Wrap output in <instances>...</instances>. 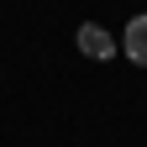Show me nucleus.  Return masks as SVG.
<instances>
[{
    "label": "nucleus",
    "instance_id": "nucleus-1",
    "mask_svg": "<svg viewBox=\"0 0 147 147\" xmlns=\"http://www.w3.org/2000/svg\"><path fill=\"white\" fill-rule=\"evenodd\" d=\"M74 47H79L84 58H95V63H110L116 58V32H105L100 21H84L79 32H74Z\"/></svg>",
    "mask_w": 147,
    "mask_h": 147
},
{
    "label": "nucleus",
    "instance_id": "nucleus-2",
    "mask_svg": "<svg viewBox=\"0 0 147 147\" xmlns=\"http://www.w3.org/2000/svg\"><path fill=\"white\" fill-rule=\"evenodd\" d=\"M121 53H126V63L147 68V16H131L121 26Z\"/></svg>",
    "mask_w": 147,
    "mask_h": 147
}]
</instances>
